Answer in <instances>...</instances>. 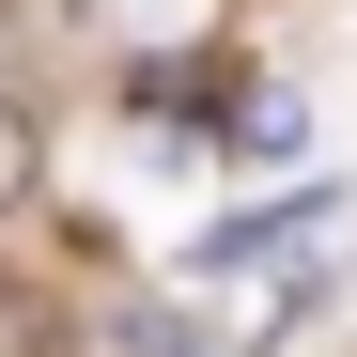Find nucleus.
I'll return each mask as SVG.
<instances>
[{
	"instance_id": "1",
	"label": "nucleus",
	"mask_w": 357,
	"mask_h": 357,
	"mask_svg": "<svg viewBox=\"0 0 357 357\" xmlns=\"http://www.w3.org/2000/svg\"><path fill=\"white\" fill-rule=\"evenodd\" d=\"M16 202H31V125L0 109V218H16Z\"/></svg>"
}]
</instances>
